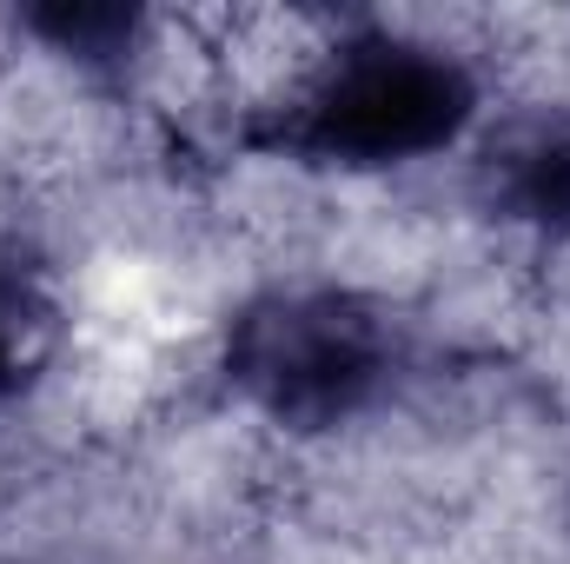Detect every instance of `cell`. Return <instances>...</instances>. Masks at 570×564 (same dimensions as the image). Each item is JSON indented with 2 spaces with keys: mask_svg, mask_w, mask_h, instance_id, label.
Instances as JSON below:
<instances>
[{
  "mask_svg": "<svg viewBox=\"0 0 570 564\" xmlns=\"http://www.w3.org/2000/svg\"><path fill=\"white\" fill-rule=\"evenodd\" d=\"M399 372V332L358 285H279L239 305L226 332V386L285 438L358 425Z\"/></svg>",
  "mask_w": 570,
  "mask_h": 564,
  "instance_id": "cell-2",
  "label": "cell"
},
{
  "mask_svg": "<svg viewBox=\"0 0 570 564\" xmlns=\"http://www.w3.org/2000/svg\"><path fill=\"white\" fill-rule=\"evenodd\" d=\"M478 114L471 54L451 33H379L345 27L312 87L259 134L273 159L379 173L431 159L458 140Z\"/></svg>",
  "mask_w": 570,
  "mask_h": 564,
  "instance_id": "cell-1",
  "label": "cell"
}]
</instances>
